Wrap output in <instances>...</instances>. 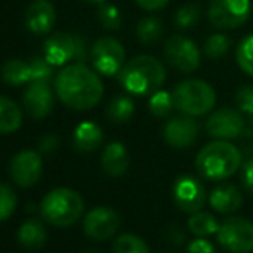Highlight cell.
Listing matches in <instances>:
<instances>
[{
    "mask_svg": "<svg viewBox=\"0 0 253 253\" xmlns=\"http://www.w3.org/2000/svg\"><path fill=\"white\" fill-rule=\"evenodd\" d=\"M55 93L59 100L73 110H90L103 97L102 80L84 62L66 66L55 76Z\"/></svg>",
    "mask_w": 253,
    "mask_h": 253,
    "instance_id": "6da1fadb",
    "label": "cell"
},
{
    "mask_svg": "<svg viewBox=\"0 0 253 253\" xmlns=\"http://www.w3.org/2000/svg\"><path fill=\"white\" fill-rule=\"evenodd\" d=\"M117 76H119V83L127 93L145 97L162 88L167 73L164 64L155 57L136 55L124 64Z\"/></svg>",
    "mask_w": 253,
    "mask_h": 253,
    "instance_id": "7a4b0ae2",
    "label": "cell"
},
{
    "mask_svg": "<svg viewBox=\"0 0 253 253\" xmlns=\"http://www.w3.org/2000/svg\"><path fill=\"white\" fill-rule=\"evenodd\" d=\"M195 166L205 179L222 181L236 174L240 169L241 153L231 141L215 140L198 152Z\"/></svg>",
    "mask_w": 253,
    "mask_h": 253,
    "instance_id": "3957f363",
    "label": "cell"
},
{
    "mask_svg": "<svg viewBox=\"0 0 253 253\" xmlns=\"http://www.w3.org/2000/svg\"><path fill=\"white\" fill-rule=\"evenodd\" d=\"M83 197L71 188H55L45 195L40 203V213L43 220L55 227L73 226L83 215Z\"/></svg>",
    "mask_w": 253,
    "mask_h": 253,
    "instance_id": "277c9868",
    "label": "cell"
},
{
    "mask_svg": "<svg viewBox=\"0 0 253 253\" xmlns=\"http://www.w3.org/2000/svg\"><path fill=\"white\" fill-rule=\"evenodd\" d=\"M174 107L191 117L209 114L215 107L217 95L212 84L203 80H184L172 90Z\"/></svg>",
    "mask_w": 253,
    "mask_h": 253,
    "instance_id": "5b68a950",
    "label": "cell"
},
{
    "mask_svg": "<svg viewBox=\"0 0 253 253\" xmlns=\"http://www.w3.org/2000/svg\"><path fill=\"white\" fill-rule=\"evenodd\" d=\"M43 57L53 67L66 66L67 62H84L88 59L86 38L81 35L55 33L45 42Z\"/></svg>",
    "mask_w": 253,
    "mask_h": 253,
    "instance_id": "8992f818",
    "label": "cell"
},
{
    "mask_svg": "<svg viewBox=\"0 0 253 253\" xmlns=\"http://www.w3.org/2000/svg\"><path fill=\"white\" fill-rule=\"evenodd\" d=\"M250 12V0H212L207 17L217 30H234L247 23Z\"/></svg>",
    "mask_w": 253,
    "mask_h": 253,
    "instance_id": "52a82bcc",
    "label": "cell"
},
{
    "mask_svg": "<svg viewBox=\"0 0 253 253\" xmlns=\"http://www.w3.org/2000/svg\"><path fill=\"white\" fill-rule=\"evenodd\" d=\"M217 241L231 253L253 250V222L245 217H227L217 231Z\"/></svg>",
    "mask_w": 253,
    "mask_h": 253,
    "instance_id": "ba28073f",
    "label": "cell"
},
{
    "mask_svg": "<svg viewBox=\"0 0 253 253\" xmlns=\"http://www.w3.org/2000/svg\"><path fill=\"white\" fill-rule=\"evenodd\" d=\"M164 57L169 66L186 74L197 71L202 62L197 43L184 35H172L167 38L164 43Z\"/></svg>",
    "mask_w": 253,
    "mask_h": 253,
    "instance_id": "9c48e42d",
    "label": "cell"
},
{
    "mask_svg": "<svg viewBox=\"0 0 253 253\" xmlns=\"http://www.w3.org/2000/svg\"><path fill=\"white\" fill-rule=\"evenodd\" d=\"M90 59L93 62L95 71H98L103 76H116L123 69L126 52L119 40L112 37H102L91 47Z\"/></svg>",
    "mask_w": 253,
    "mask_h": 253,
    "instance_id": "30bf717a",
    "label": "cell"
},
{
    "mask_svg": "<svg viewBox=\"0 0 253 253\" xmlns=\"http://www.w3.org/2000/svg\"><path fill=\"white\" fill-rule=\"evenodd\" d=\"M205 129L215 140H234V138L248 133L247 123H245L241 112L229 109V107L210 114L205 123Z\"/></svg>",
    "mask_w": 253,
    "mask_h": 253,
    "instance_id": "8fae6325",
    "label": "cell"
},
{
    "mask_svg": "<svg viewBox=\"0 0 253 253\" xmlns=\"http://www.w3.org/2000/svg\"><path fill=\"white\" fill-rule=\"evenodd\" d=\"M10 179L21 188H31L40 181L42 157L35 150H23L12 157L9 164Z\"/></svg>",
    "mask_w": 253,
    "mask_h": 253,
    "instance_id": "7c38bea8",
    "label": "cell"
},
{
    "mask_svg": "<svg viewBox=\"0 0 253 253\" xmlns=\"http://www.w3.org/2000/svg\"><path fill=\"white\" fill-rule=\"evenodd\" d=\"M119 226H121L119 213L116 210L109 209V207H97V209L90 210L83 222L84 234L97 241L109 240L110 236H114L117 233Z\"/></svg>",
    "mask_w": 253,
    "mask_h": 253,
    "instance_id": "4fadbf2b",
    "label": "cell"
},
{
    "mask_svg": "<svg viewBox=\"0 0 253 253\" xmlns=\"http://www.w3.org/2000/svg\"><path fill=\"white\" fill-rule=\"evenodd\" d=\"M172 197L176 205L186 213L200 212L207 203L205 188L193 176H181L174 184Z\"/></svg>",
    "mask_w": 253,
    "mask_h": 253,
    "instance_id": "5bb4252c",
    "label": "cell"
},
{
    "mask_svg": "<svg viewBox=\"0 0 253 253\" xmlns=\"http://www.w3.org/2000/svg\"><path fill=\"white\" fill-rule=\"evenodd\" d=\"M198 123L191 116H177L164 126V140L174 148H188L198 138Z\"/></svg>",
    "mask_w": 253,
    "mask_h": 253,
    "instance_id": "9a60e30c",
    "label": "cell"
},
{
    "mask_svg": "<svg viewBox=\"0 0 253 253\" xmlns=\"http://www.w3.org/2000/svg\"><path fill=\"white\" fill-rule=\"evenodd\" d=\"M23 103L28 116L45 119L53 109V95L48 83H30L23 95Z\"/></svg>",
    "mask_w": 253,
    "mask_h": 253,
    "instance_id": "2e32d148",
    "label": "cell"
},
{
    "mask_svg": "<svg viewBox=\"0 0 253 253\" xmlns=\"http://www.w3.org/2000/svg\"><path fill=\"white\" fill-rule=\"evenodd\" d=\"M24 19L28 30L33 35H47L55 24V7L48 0H33Z\"/></svg>",
    "mask_w": 253,
    "mask_h": 253,
    "instance_id": "e0dca14e",
    "label": "cell"
},
{
    "mask_svg": "<svg viewBox=\"0 0 253 253\" xmlns=\"http://www.w3.org/2000/svg\"><path fill=\"white\" fill-rule=\"evenodd\" d=\"M127 167H129V155L126 147L119 141L107 145L102 153V169L105 170L107 176L121 177L126 174Z\"/></svg>",
    "mask_w": 253,
    "mask_h": 253,
    "instance_id": "ac0fdd59",
    "label": "cell"
},
{
    "mask_svg": "<svg viewBox=\"0 0 253 253\" xmlns=\"http://www.w3.org/2000/svg\"><path fill=\"white\" fill-rule=\"evenodd\" d=\"M210 205L219 213H233L243 205V195L234 184H220L210 193Z\"/></svg>",
    "mask_w": 253,
    "mask_h": 253,
    "instance_id": "d6986e66",
    "label": "cell"
},
{
    "mask_svg": "<svg viewBox=\"0 0 253 253\" xmlns=\"http://www.w3.org/2000/svg\"><path fill=\"white\" fill-rule=\"evenodd\" d=\"M102 140H103V133L100 126L91 123V121H84V123L78 124V127L74 129L73 134L74 148L81 153L97 150L102 145Z\"/></svg>",
    "mask_w": 253,
    "mask_h": 253,
    "instance_id": "ffe728a7",
    "label": "cell"
},
{
    "mask_svg": "<svg viewBox=\"0 0 253 253\" xmlns=\"http://www.w3.org/2000/svg\"><path fill=\"white\" fill-rule=\"evenodd\" d=\"M47 229L38 219L24 220L19 227V233H17V240H19L21 247L28 248V250H40L47 243Z\"/></svg>",
    "mask_w": 253,
    "mask_h": 253,
    "instance_id": "44dd1931",
    "label": "cell"
},
{
    "mask_svg": "<svg viewBox=\"0 0 253 253\" xmlns=\"http://www.w3.org/2000/svg\"><path fill=\"white\" fill-rule=\"evenodd\" d=\"M23 112L19 105L7 97H0V134H9L19 129Z\"/></svg>",
    "mask_w": 253,
    "mask_h": 253,
    "instance_id": "7402d4cb",
    "label": "cell"
},
{
    "mask_svg": "<svg viewBox=\"0 0 253 253\" xmlns=\"http://www.w3.org/2000/svg\"><path fill=\"white\" fill-rule=\"evenodd\" d=\"M2 80L10 86H21L30 83V62L21 59H10L2 67Z\"/></svg>",
    "mask_w": 253,
    "mask_h": 253,
    "instance_id": "603a6c76",
    "label": "cell"
},
{
    "mask_svg": "<svg viewBox=\"0 0 253 253\" xmlns=\"http://www.w3.org/2000/svg\"><path fill=\"white\" fill-rule=\"evenodd\" d=\"M162 33H164V24H162V21L155 16L143 17L136 26L138 40L143 45H147V47L157 43V42L162 38Z\"/></svg>",
    "mask_w": 253,
    "mask_h": 253,
    "instance_id": "cb8c5ba5",
    "label": "cell"
},
{
    "mask_svg": "<svg viewBox=\"0 0 253 253\" xmlns=\"http://www.w3.org/2000/svg\"><path fill=\"white\" fill-rule=\"evenodd\" d=\"M134 114V102L126 95H119V97L112 98L107 107V117L109 121L116 124H124L133 117Z\"/></svg>",
    "mask_w": 253,
    "mask_h": 253,
    "instance_id": "d4e9b609",
    "label": "cell"
},
{
    "mask_svg": "<svg viewBox=\"0 0 253 253\" xmlns=\"http://www.w3.org/2000/svg\"><path fill=\"white\" fill-rule=\"evenodd\" d=\"M219 226L220 224L215 220V217L210 215V213H207V212L191 213L190 220H188L190 231L200 238H205V236H210V234L217 233V231H219Z\"/></svg>",
    "mask_w": 253,
    "mask_h": 253,
    "instance_id": "484cf974",
    "label": "cell"
},
{
    "mask_svg": "<svg viewBox=\"0 0 253 253\" xmlns=\"http://www.w3.org/2000/svg\"><path fill=\"white\" fill-rule=\"evenodd\" d=\"M231 48V38L226 37L224 33L210 35L203 43V53L207 59L210 60H219L229 52Z\"/></svg>",
    "mask_w": 253,
    "mask_h": 253,
    "instance_id": "4316f807",
    "label": "cell"
},
{
    "mask_svg": "<svg viewBox=\"0 0 253 253\" xmlns=\"http://www.w3.org/2000/svg\"><path fill=\"white\" fill-rule=\"evenodd\" d=\"M148 109H150V112L155 117H167L170 112H172V109H176V107H174L172 93H169V91L160 88L159 91H155V93L150 95Z\"/></svg>",
    "mask_w": 253,
    "mask_h": 253,
    "instance_id": "83f0119b",
    "label": "cell"
},
{
    "mask_svg": "<svg viewBox=\"0 0 253 253\" xmlns=\"http://www.w3.org/2000/svg\"><path fill=\"white\" fill-rule=\"evenodd\" d=\"M112 253H150L147 243L134 234H121L114 241Z\"/></svg>",
    "mask_w": 253,
    "mask_h": 253,
    "instance_id": "f1b7e54d",
    "label": "cell"
},
{
    "mask_svg": "<svg viewBox=\"0 0 253 253\" xmlns=\"http://www.w3.org/2000/svg\"><path fill=\"white\" fill-rule=\"evenodd\" d=\"M53 66L45 57H35L30 60V83H50Z\"/></svg>",
    "mask_w": 253,
    "mask_h": 253,
    "instance_id": "f546056e",
    "label": "cell"
},
{
    "mask_svg": "<svg viewBox=\"0 0 253 253\" xmlns=\"http://www.w3.org/2000/svg\"><path fill=\"white\" fill-rule=\"evenodd\" d=\"M236 62L245 74L253 78V35H248L240 42L236 50Z\"/></svg>",
    "mask_w": 253,
    "mask_h": 253,
    "instance_id": "4dcf8cb0",
    "label": "cell"
},
{
    "mask_svg": "<svg viewBox=\"0 0 253 253\" xmlns=\"http://www.w3.org/2000/svg\"><path fill=\"white\" fill-rule=\"evenodd\" d=\"M174 21H176V26L181 30H190V28L197 26L200 21V9L195 3H186L177 9Z\"/></svg>",
    "mask_w": 253,
    "mask_h": 253,
    "instance_id": "1f68e13d",
    "label": "cell"
},
{
    "mask_svg": "<svg viewBox=\"0 0 253 253\" xmlns=\"http://www.w3.org/2000/svg\"><path fill=\"white\" fill-rule=\"evenodd\" d=\"M98 21L105 30H119L121 24H123V16H121V10L117 9L112 3H102L100 9H98Z\"/></svg>",
    "mask_w": 253,
    "mask_h": 253,
    "instance_id": "d6a6232c",
    "label": "cell"
},
{
    "mask_svg": "<svg viewBox=\"0 0 253 253\" xmlns=\"http://www.w3.org/2000/svg\"><path fill=\"white\" fill-rule=\"evenodd\" d=\"M17 205V195L9 184L0 183V222L7 220L14 213Z\"/></svg>",
    "mask_w": 253,
    "mask_h": 253,
    "instance_id": "836d02e7",
    "label": "cell"
},
{
    "mask_svg": "<svg viewBox=\"0 0 253 253\" xmlns=\"http://www.w3.org/2000/svg\"><path fill=\"white\" fill-rule=\"evenodd\" d=\"M234 100H236V105L240 112L253 116V86L252 84H243V86L238 88L236 95H234Z\"/></svg>",
    "mask_w": 253,
    "mask_h": 253,
    "instance_id": "e575fe53",
    "label": "cell"
},
{
    "mask_svg": "<svg viewBox=\"0 0 253 253\" xmlns=\"http://www.w3.org/2000/svg\"><path fill=\"white\" fill-rule=\"evenodd\" d=\"M241 183L247 188V191L253 195V159L247 160L243 166V174H241Z\"/></svg>",
    "mask_w": 253,
    "mask_h": 253,
    "instance_id": "d590c367",
    "label": "cell"
},
{
    "mask_svg": "<svg viewBox=\"0 0 253 253\" xmlns=\"http://www.w3.org/2000/svg\"><path fill=\"white\" fill-rule=\"evenodd\" d=\"M186 253H217V252H215V248H213V245H210V241L200 238V240L191 241Z\"/></svg>",
    "mask_w": 253,
    "mask_h": 253,
    "instance_id": "8d00e7d4",
    "label": "cell"
},
{
    "mask_svg": "<svg viewBox=\"0 0 253 253\" xmlns=\"http://www.w3.org/2000/svg\"><path fill=\"white\" fill-rule=\"evenodd\" d=\"M38 147H40V150L45 153L55 152L57 148H59V136H55V134H47V136H43L40 140Z\"/></svg>",
    "mask_w": 253,
    "mask_h": 253,
    "instance_id": "74e56055",
    "label": "cell"
},
{
    "mask_svg": "<svg viewBox=\"0 0 253 253\" xmlns=\"http://www.w3.org/2000/svg\"><path fill=\"white\" fill-rule=\"evenodd\" d=\"M138 7H141L143 10H160L167 5L169 0H134Z\"/></svg>",
    "mask_w": 253,
    "mask_h": 253,
    "instance_id": "f35d334b",
    "label": "cell"
},
{
    "mask_svg": "<svg viewBox=\"0 0 253 253\" xmlns=\"http://www.w3.org/2000/svg\"><path fill=\"white\" fill-rule=\"evenodd\" d=\"M83 2L93 3V5H102V3H105V0H83Z\"/></svg>",
    "mask_w": 253,
    "mask_h": 253,
    "instance_id": "ab89813d",
    "label": "cell"
}]
</instances>
